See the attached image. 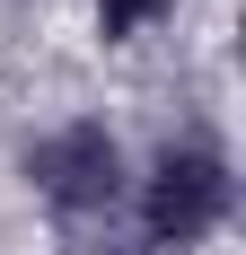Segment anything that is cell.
<instances>
[{
	"label": "cell",
	"instance_id": "obj_4",
	"mask_svg": "<svg viewBox=\"0 0 246 255\" xmlns=\"http://www.w3.org/2000/svg\"><path fill=\"white\" fill-rule=\"evenodd\" d=\"M71 255H176V247H158V238L132 220V211H115L106 229H88V238H71Z\"/></svg>",
	"mask_w": 246,
	"mask_h": 255
},
{
	"label": "cell",
	"instance_id": "obj_2",
	"mask_svg": "<svg viewBox=\"0 0 246 255\" xmlns=\"http://www.w3.org/2000/svg\"><path fill=\"white\" fill-rule=\"evenodd\" d=\"M18 176H26V194L44 203V220L62 238L106 229L132 203V150H123V132L106 115H62L53 132H35L18 150Z\"/></svg>",
	"mask_w": 246,
	"mask_h": 255
},
{
	"label": "cell",
	"instance_id": "obj_3",
	"mask_svg": "<svg viewBox=\"0 0 246 255\" xmlns=\"http://www.w3.org/2000/svg\"><path fill=\"white\" fill-rule=\"evenodd\" d=\"M176 0H88V26H97V44H141L149 26H167Z\"/></svg>",
	"mask_w": 246,
	"mask_h": 255
},
{
	"label": "cell",
	"instance_id": "obj_1",
	"mask_svg": "<svg viewBox=\"0 0 246 255\" xmlns=\"http://www.w3.org/2000/svg\"><path fill=\"white\" fill-rule=\"evenodd\" d=\"M132 220H141L158 247L194 255L238 220V158L211 124H176L149 141V158H132Z\"/></svg>",
	"mask_w": 246,
	"mask_h": 255
}]
</instances>
